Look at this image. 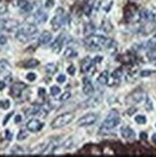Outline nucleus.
Instances as JSON below:
<instances>
[{
    "mask_svg": "<svg viewBox=\"0 0 156 157\" xmlns=\"http://www.w3.org/2000/svg\"><path fill=\"white\" fill-rule=\"evenodd\" d=\"M10 63L8 62L7 60L5 59H2L0 60V74H2V73L6 72L9 68H10Z\"/></svg>",
    "mask_w": 156,
    "mask_h": 157,
    "instance_id": "obj_25",
    "label": "nucleus"
},
{
    "mask_svg": "<svg viewBox=\"0 0 156 157\" xmlns=\"http://www.w3.org/2000/svg\"><path fill=\"white\" fill-rule=\"evenodd\" d=\"M102 59H103V57H96L95 60H94V62H100Z\"/></svg>",
    "mask_w": 156,
    "mask_h": 157,
    "instance_id": "obj_47",
    "label": "nucleus"
},
{
    "mask_svg": "<svg viewBox=\"0 0 156 157\" xmlns=\"http://www.w3.org/2000/svg\"><path fill=\"white\" fill-rule=\"evenodd\" d=\"M26 78L30 82H34L37 78V75L35 74V73H29V74L26 76Z\"/></svg>",
    "mask_w": 156,
    "mask_h": 157,
    "instance_id": "obj_37",
    "label": "nucleus"
},
{
    "mask_svg": "<svg viewBox=\"0 0 156 157\" xmlns=\"http://www.w3.org/2000/svg\"><path fill=\"white\" fill-rule=\"evenodd\" d=\"M23 149H22L20 147H18V146H14V147L11 149V153L12 154H18V155H20V154H23Z\"/></svg>",
    "mask_w": 156,
    "mask_h": 157,
    "instance_id": "obj_32",
    "label": "nucleus"
},
{
    "mask_svg": "<svg viewBox=\"0 0 156 157\" xmlns=\"http://www.w3.org/2000/svg\"><path fill=\"white\" fill-rule=\"evenodd\" d=\"M67 72L69 73L70 75L73 76L75 73H76V68H75V66L74 65H70L68 68H67Z\"/></svg>",
    "mask_w": 156,
    "mask_h": 157,
    "instance_id": "obj_39",
    "label": "nucleus"
},
{
    "mask_svg": "<svg viewBox=\"0 0 156 157\" xmlns=\"http://www.w3.org/2000/svg\"><path fill=\"white\" fill-rule=\"evenodd\" d=\"M19 26V22L14 19H6L1 22V28L6 31H12Z\"/></svg>",
    "mask_w": 156,
    "mask_h": 157,
    "instance_id": "obj_9",
    "label": "nucleus"
},
{
    "mask_svg": "<svg viewBox=\"0 0 156 157\" xmlns=\"http://www.w3.org/2000/svg\"><path fill=\"white\" fill-rule=\"evenodd\" d=\"M57 147H58V143L56 141H51L47 145V147H46V149H45V150H44L43 153L44 154H51V153L54 152L55 149H57Z\"/></svg>",
    "mask_w": 156,
    "mask_h": 157,
    "instance_id": "obj_19",
    "label": "nucleus"
},
{
    "mask_svg": "<svg viewBox=\"0 0 156 157\" xmlns=\"http://www.w3.org/2000/svg\"><path fill=\"white\" fill-rule=\"evenodd\" d=\"M75 115L71 112H68V113H64L61 114L59 116H58L56 119L52 122L51 124V127L54 128V130H58V128H61L65 126H67L68 124L74 120Z\"/></svg>",
    "mask_w": 156,
    "mask_h": 157,
    "instance_id": "obj_3",
    "label": "nucleus"
},
{
    "mask_svg": "<svg viewBox=\"0 0 156 157\" xmlns=\"http://www.w3.org/2000/svg\"><path fill=\"white\" fill-rule=\"evenodd\" d=\"M141 18L145 20H151L154 18V14H152L148 10H145L141 13Z\"/></svg>",
    "mask_w": 156,
    "mask_h": 157,
    "instance_id": "obj_21",
    "label": "nucleus"
},
{
    "mask_svg": "<svg viewBox=\"0 0 156 157\" xmlns=\"http://www.w3.org/2000/svg\"><path fill=\"white\" fill-rule=\"evenodd\" d=\"M28 137V132L26 130H20L18 134V137H16V139H18V141H23V140H25L26 138Z\"/></svg>",
    "mask_w": 156,
    "mask_h": 157,
    "instance_id": "obj_31",
    "label": "nucleus"
},
{
    "mask_svg": "<svg viewBox=\"0 0 156 157\" xmlns=\"http://www.w3.org/2000/svg\"><path fill=\"white\" fill-rule=\"evenodd\" d=\"M152 74H154V71H152V70H143V71L140 73V76H141L142 78H146V77L151 76Z\"/></svg>",
    "mask_w": 156,
    "mask_h": 157,
    "instance_id": "obj_35",
    "label": "nucleus"
},
{
    "mask_svg": "<svg viewBox=\"0 0 156 157\" xmlns=\"http://www.w3.org/2000/svg\"><path fill=\"white\" fill-rule=\"evenodd\" d=\"M147 101H148V104H151V102H150V100L149 99H147ZM146 108L148 109V110H151L152 109V107H151V106H150V107H148V105L147 104V106H146Z\"/></svg>",
    "mask_w": 156,
    "mask_h": 157,
    "instance_id": "obj_46",
    "label": "nucleus"
},
{
    "mask_svg": "<svg viewBox=\"0 0 156 157\" xmlns=\"http://www.w3.org/2000/svg\"><path fill=\"white\" fill-rule=\"evenodd\" d=\"M99 103H100V98L94 97V98H91V99L87 100L86 102L84 103V104H87V106H89V107H93V106L97 105ZM87 106H86V107H87Z\"/></svg>",
    "mask_w": 156,
    "mask_h": 157,
    "instance_id": "obj_24",
    "label": "nucleus"
},
{
    "mask_svg": "<svg viewBox=\"0 0 156 157\" xmlns=\"http://www.w3.org/2000/svg\"><path fill=\"white\" fill-rule=\"evenodd\" d=\"M134 120L138 125H145L147 123V117L145 115H137Z\"/></svg>",
    "mask_w": 156,
    "mask_h": 157,
    "instance_id": "obj_29",
    "label": "nucleus"
},
{
    "mask_svg": "<svg viewBox=\"0 0 156 157\" xmlns=\"http://www.w3.org/2000/svg\"><path fill=\"white\" fill-rule=\"evenodd\" d=\"M26 88V85H24L23 82H18L14 83V85L11 88V93H12L13 96L14 97H18L21 95L22 90Z\"/></svg>",
    "mask_w": 156,
    "mask_h": 157,
    "instance_id": "obj_13",
    "label": "nucleus"
},
{
    "mask_svg": "<svg viewBox=\"0 0 156 157\" xmlns=\"http://www.w3.org/2000/svg\"><path fill=\"white\" fill-rule=\"evenodd\" d=\"M84 44L87 48L94 51H101L103 49L112 48L115 45V41L111 38L105 37L100 35H91L88 36L84 39Z\"/></svg>",
    "mask_w": 156,
    "mask_h": 157,
    "instance_id": "obj_1",
    "label": "nucleus"
},
{
    "mask_svg": "<svg viewBox=\"0 0 156 157\" xmlns=\"http://www.w3.org/2000/svg\"><path fill=\"white\" fill-rule=\"evenodd\" d=\"M13 114H14V111H13V112H11V113H9V114L6 116V118H5L4 121H3V126H6V125H7L8 121L10 120V118L13 116Z\"/></svg>",
    "mask_w": 156,
    "mask_h": 157,
    "instance_id": "obj_40",
    "label": "nucleus"
},
{
    "mask_svg": "<svg viewBox=\"0 0 156 157\" xmlns=\"http://www.w3.org/2000/svg\"><path fill=\"white\" fill-rule=\"evenodd\" d=\"M108 78H109L108 71L105 70V71H103L101 74H100V76L97 78V81L99 83H101V85H105V83H107V82H108Z\"/></svg>",
    "mask_w": 156,
    "mask_h": 157,
    "instance_id": "obj_17",
    "label": "nucleus"
},
{
    "mask_svg": "<svg viewBox=\"0 0 156 157\" xmlns=\"http://www.w3.org/2000/svg\"><path fill=\"white\" fill-rule=\"evenodd\" d=\"M50 92H51V95H53V96H57L58 94L60 93V88L59 86H52L51 89H50Z\"/></svg>",
    "mask_w": 156,
    "mask_h": 157,
    "instance_id": "obj_34",
    "label": "nucleus"
},
{
    "mask_svg": "<svg viewBox=\"0 0 156 157\" xmlns=\"http://www.w3.org/2000/svg\"><path fill=\"white\" fill-rule=\"evenodd\" d=\"M98 120V115L95 113H88L81 117L79 120V126L80 127H88L93 124H95V122Z\"/></svg>",
    "mask_w": 156,
    "mask_h": 157,
    "instance_id": "obj_6",
    "label": "nucleus"
},
{
    "mask_svg": "<svg viewBox=\"0 0 156 157\" xmlns=\"http://www.w3.org/2000/svg\"><path fill=\"white\" fill-rule=\"evenodd\" d=\"M37 28L35 24L26 23L18 29V33L15 35V37L20 42L26 43L30 40L35 34H37Z\"/></svg>",
    "mask_w": 156,
    "mask_h": 157,
    "instance_id": "obj_2",
    "label": "nucleus"
},
{
    "mask_svg": "<svg viewBox=\"0 0 156 157\" xmlns=\"http://www.w3.org/2000/svg\"><path fill=\"white\" fill-rule=\"evenodd\" d=\"M65 81H66V77H65V75H63V74L59 75L58 78H57V82H59V83H63Z\"/></svg>",
    "mask_w": 156,
    "mask_h": 157,
    "instance_id": "obj_38",
    "label": "nucleus"
},
{
    "mask_svg": "<svg viewBox=\"0 0 156 157\" xmlns=\"http://www.w3.org/2000/svg\"><path fill=\"white\" fill-rule=\"evenodd\" d=\"M45 89H44V88H40V89H38V95H40V97H43L44 96V95H45Z\"/></svg>",
    "mask_w": 156,
    "mask_h": 157,
    "instance_id": "obj_42",
    "label": "nucleus"
},
{
    "mask_svg": "<svg viewBox=\"0 0 156 157\" xmlns=\"http://www.w3.org/2000/svg\"><path fill=\"white\" fill-rule=\"evenodd\" d=\"M51 39H52V34L48 31H43L40 37H38V42L41 45H44V44H47L51 41Z\"/></svg>",
    "mask_w": 156,
    "mask_h": 157,
    "instance_id": "obj_16",
    "label": "nucleus"
},
{
    "mask_svg": "<svg viewBox=\"0 0 156 157\" xmlns=\"http://www.w3.org/2000/svg\"><path fill=\"white\" fill-rule=\"evenodd\" d=\"M70 97H71V93H70L69 91L64 92V93L60 96L59 101H60V102H64V101H67L68 99H70Z\"/></svg>",
    "mask_w": 156,
    "mask_h": 157,
    "instance_id": "obj_36",
    "label": "nucleus"
},
{
    "mask_svg": "<svg viewBox=\"0 0 156 157\" xmlns=\"http://www.w3.org/2000/svg\"><path fill=\"white\" fill-rule=\"evenodd\" d=\"M152 141L156 143V133H155V134H153V136H152Z\"/></svg>",
    "mask_w": 156,
    "mask_h": 157,
    "instance_id": "obj_48",
    "label": "nucleus"
},
{
    "mask_svg": "<svg viewBox=\"0 0 156 157\" xmlns=\"http://www.w3.org/2000/svg\"><path fill=\"white\" fill-rule=\"evenodd\" d=\"M45 69H46V72L48 73V74H54V73L58 70L57 65L54 64V63H49V64H47L46 67H45Z\"/></svg>",
    "mask_w": 156,
    "mask_h": 157,
    "instance_id": "obj_28",
    "label": "nucleus"
},
{
    "mask_svg": "<svg viewBox=\"0 0 156 157\" xmlns=\"http://www.w3.org/2000/svg\"><path fill=\"white\" fill-rule=\"evenodd\" d=\"M66 23V15L62 13V14H57L54 18L52 19L51 24L53 26L54 29L57 31L59 28H60L62 25H64Z\"/></svg>",
    "mask_w": 156,
    "mask_h": 157,
    "instance_id": "obj_8",
    "label": "nucleus"
},
{
    "mask_svg": "<svg viewBox=\"0 0 156 157\" xmlns=\"http://www.w3.org/2000/svg\"><path fill=\"white\" fill-rule=\"evenodd\" d=\"M63 40H64L63 35H59L57 37V39L53 42V44L51 45V48L55 54H59L60 52L61 47H62V44H63Z\"/></svg>",
    "mask_w": 156,
    "mask_h": 157,
    "instance_id": "obj_11",
    "label": "nucleus"
},
{
    "mask_svg": "<svg viewBox=\"0 0 156 157\" xmlns=\"http://www.w3.org/2000/svg\"><path fill=\"white\" fill-rule=\"evenodd\" d=\"M123 76V71L122 69H117L112 73V78H115V80H120Z\"/></svg>",
    "mask_w": 156,
    "mask_h": 157,
    "instance_id": "obj_33",
    "label": "nucleus"
},
{
    "mask_svg": "<svg viewBox=\"0 0 156 157\" xmlns=\"http://www.w3.org/2000/svg\"><path fill=\"white\" fill-rule=\"evenodd\" d=\"M93 6H94V0H88L87 4L85 5V8H84V13L86 15H90L91 12L93 10Z\"/></svg>",
    "mask_w": 156,
    "mask_h": 157,
    "instance_id": "obj_22",
    "label": "nucleus"
},
{
    "mask_svg": "<svg viewBox=\"0 0 156 157\" xmlns=\"http://www.w3.org/2000/svg\"><path fill=\"white\" fill-rule=\"evenodd\" d=\"M38 64H40V61L35 59H29L25 63V67L28 69H32V68H35V67L37 66Z\"/></svg>",
    "mask_w": 156,
    "mask_h": 157,
    "instance_id": "obj_23",
    "label": "nucleus"
},
{
    "mask_svg": "<svg viewBox=\"0 0 156 157\" xmlns=\"http://www.w3.org/2000/svg\"><path fill=\"white\" fill-rule=\"evenodd\" d=\"M47 147V145L46 144H40V145H38L37 147H36L34 149H32L31 152L33 154H41L44 152V150H45Z\"/></svg>",
    "mask_w": 156,
    "mask_h": 157,
    "instance_id": "obj_20",
    "label": "nucleus"
},
{
    "mask_svg": "<svg viewBox=\"0 0 156 157\" xmlns=\"http://www.w3.org/2000/svg\"><path fill=\"white\" fill-rule=\"evenodd\" d=\"M21 120H22L21 116L20 115H16L15 118H14V123H15V124H18V123L21 122Z\"/></svg>",
    "mask_w": 156,
    "mask_h": 157,
    "instance_id": "obj_43",
    "label": "nucleus"
},
{
    "mask_svg": "<svg viewBox=\"0 0 156 157\" xmlns=\"http://www.w3.org/2000/svg\"><path fill=\"white\" fill-rule=\"evenodd\" d=\"M147 57L149 60H156V48L150 47L147 53Z\"/></svg>",
    "mask_w": 156,
    "mask_h": 157,
    "instance_id": "obj_27",
    "label": "nucleus"
},
{
    "mask_svg": "<svg viewBox=\"0 0 156 157\" xmlns=\"http://www.w3.org/2000/svg\"><path fill=\"white\" fill-rule=\"evenodd\" d=\"M77 56H78V53L75 51L74 49H72V48H67L65 50V52H64V57L69 58V59L76 58Z\"/></svg>",
    "mask_w": 156,
    "mask_h": 157,
    "instance_id": "obj_26",
    "label": "nucleus"
},
{
    "mask_svg": "<svg viewBox=\"0 0 156 157\" xmlns=\"http://www.w3.org/2000/svg\"><path fill=\"white\" fill-rule=\"evenodd\" d=\"M5 87H6V82H0V90H3Z\"/></svg>",
    "mask_w": 156,
    "mask_h": 157,
    "instance_id": "obj_45",
    "label": "nucleus"
},
{
    "mask_svg": "<svg viewBox=\"0 0 156 157\" xmlns=\"http://www.w3.org/2000/svg\"><path fill=\"white\" fill-rule=\"evenodd\" d=\"M121 134L125 139H134L135 136H136L134 130H133L132 128L129 127H122L121 128Z\"/></svg>",
    "mask_w": 156,
    "mask_h": 157,
    "instance_id": "obj_14",
    "label": "nucleus"
},
{
    "mask_svg": "<svg viewBox=\"0 0 156 157\" xmlns=\"http://www.w3.org/2000/svg\"><path fill=\"white\" fill-rule=\"evenodd\" d=\"M16 4H18V7L19 9H21L22 11H24L26 13H29L33 10L32 4L28 1V0H18Z\"/></svg>",
    "mask_w": 156,
    "mask_h": 157,
    "instance_id": "obj_15",
    "label": "nucleus"
},
{
    "mask_svg": "<svg viewBox=\"0 0 156 157\" xmlns=\"http://www.w3.org/2000/svg\"><path fill=\"white\" fill-rule=\"evenodd\" d=\"M35 18L38 23H42V22H45L47 20L48 15L46 13L42 12V11H38V12L35 14Z\"/></svg>",
    "mask_w": 156,
    "mask_h": 157,
    "instance_id": "obj_18",
    "label": "nucleus"
},
{
    "mask_svg": "<svg viewBox=\"0 0 156 157\" xmlns=\"http://www.w3.org/2000/svg\"><path fill=\"white\" fill-rule=\"evenodd\" d=\"M146 98H147V95L144 91H134L126 97V104H131V105L137 104L142 103L143 101L147 100Z\"/></svg>",
    "mask_w": 156,
    "mask_h": 157,
    "instance_id": "obj_5",
    "label": "nucleus"
},
{
    "mask_svg": "<svg viewBox=\"0 0 156 157\" xmlns=\"http://www.w3.org/2000/svg\"><path fill=\"white\" fill-rule=\"evenodd\" d=\"M6 134H7V139L9 140V141H11V140L13 139V134L11 133L9 130H7V131H6Z\"/></svg>",
    "mask_w": 156,
    "mask_h": 157,
    "instance_id": "obj_44",
    "label": "nucleus"
},
{
    "mask_svg": "<svg viewBox=\"0 0 156 157\" xmlns=\"http://www.w3.org/2000/svg\"><path fill=\"white\" fill-rule=\"evenodd\" d=\"M83 87H82V91L85 95L89 96V95L93 94L94 92V86L92 85V82L89 80L88 78H83Z\"/></svg>",
    "mask_w": 156,
    "mask_h": 157,
    "instance_id": "obj_10",
    "label": "nucleus"
},
{
    "mask_svg": "<svg viewBox=\"0 0 156 157\" xmlns=\"http://www.w3.org/2000/svg\"><path fill=\"white\" fill-rule=\"evenodd\" d=\"M94 63L95 62L91 59L89 58L84 59L81 62V71L83 73H91L92 68H94Z\"/></svg>",
    "mask_w": 156,
    "mask_h": 157,
    "instance_id": "obj_12",
    "label": "nucleus"
},
{
    "mask_svg": "<svg viewBox=\"0 0 156 157\" xmlns=\"http://www.w3.org/2000/svg\"><path fill=\"white\" fill-rule=\"evenodd\" d=\"M119 124H120V118L118 117V115L117 114L112 115V113H111L107 119L103 121V125L101 127V130H112V128L116 127Z\"/></svg>",
    "mask_w": 156,
    "mask_h": 157,
    "instance_id": "obj_4",
    "label": "nucleus"
},
{
    "mask_svg": "<svg viewBox=\"0 0 156 157\" xmlns=\"http://www.w3.org/2000/svg\"><path fill=\"white\" fill-rule=\"evenodd\" d=\"M7 42V37L5 36H0V45H4Z\"/></svg>",
    "mask_w": 156,
    "mask_h": 157,
    "instance_id": "obj_41",
    "label": "nucleus"
},
{
    "mask_svg": "<svg viewBox=\"0 0 156 157\" xmlns=\"http://www.w3.org/2000/svg\"><path fill=\"white\" fill-rule=\"evenodd\" d=\"M10 106H11V102H10L9 100H2V101H0V108L7 110V109L10 108Z\"/></svg>",
    "mask_w": 156,
    "mask_h": 157,
    "instance_id": "obj_30",
    "label": "nucleus"
},
{
    "mask_svg": "<svg viewBox=\"0 0 156 157\" xmlns=\"http://www.w3.org/2000/svg\"><path fill=\"white\" fill-rule=\"evenodd\" d=\"M44 127V123L40 122L37 119H32L27 123L26 127L31 132H38L40 131Z\"/></svg>",
    "mask_w": 156,
    "mask_h": 157,
    "instance_id": "obj_7",
    "label": "nucleus"
}]
</instances>
